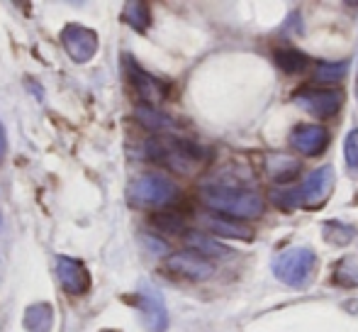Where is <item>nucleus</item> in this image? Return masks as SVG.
I'll return each mask as SVG.
<instances>
[{
  "label": "nucleus",
  "mask_w": 358,
  "mask_h": 332,
  "mask_svg": "<svg viewBox=\"0 0 358 332\" xmlns=\"http://www.w3.org/2000/svg\"><path fill=\"white\" fill-rule=\"evenodd\" d=\"M151 225H154L159 233H171V235H178L185 230V218L173 210H164V213H156L151 218Z\"/></svg>",
  "instance_id": "nucleus-20"
},
{
  "label": "nucleus",
  "mask_w": 358,
  "mask_h": 332,
  "mask_svg": "<svg viewBox=\"0 0 358 332\" xmlns=\"http://www.w3.org/2000/svg\"><path fill=\"white\" fill-rule=\"evenodd\" d=\"M164 274L176 281H190V284H200L208 281L215 274V264L195 249H180L166 256L164 261Z\"/></svg>",
  "instance_id": "nucleus-6"
},
{
  "label": "nucleus",
  "mask_w": 358,
  "mask_h": 332,
  "mask_svg": "<svg viewBox=\"0 0 358 332\" xmlns=\"http://www.w3.org/2000/svg\"><path fill=\"white\" fill-rule=\"evenodd\" d=\"M27 332H52L54 328V310L49 303H34L24 310L22 318Z\"/></svg>",
  "instance_id": "nucleus-15"
},
{
  "label": "nucleus",
  "mask_w": 358,
  "mask_h": 332,
  "mask_svg": "<svg viewBox=\"0 0 358 332\" xmlns=\"http://www.w3.org/2000/svg\"><path fill=\"white\" fill-rule=\"evenodd\" d=\"M334 286L339 289H356L358 286V259L356 256H344L334 269Z\"/></svg>",
  "instance_id": "nucleus-19"
},
{
  "label": "nucleus",
  "mask_w": 358,
  "mask_h": 332,
  "mask_svg": "<svg viewBox=\"0 0 358 332\" xmlns=\"http://www.w3.org/2000/svg\"><path fill=\"white\" fill-rule=\"evenodd\" d=\"M266 174L278 184H285V181H292L300 174V162L290 154H268L266 157Z\"/></svg>",
  "instance_id": "nucleus-13"
},
{
  "label": "nucleus",
  "mask_w": 358,
  "mask_h": 332,
  "mask_svg": "<svg viewBox=\"0 0 358 332\" xmlns=\"http://www.w3.org/2000/svg\"><path fill=\"white\" fill-rule=\"evenodd\" d=\"M290 144L292 149H297L305 157H317L329 144V132L324 127H320V125H300V127L292 130Z\"/></svg>",
  "instance_id": "nucleus-12"
},
{
  "label": "nucleus",
  "mask_w": 358,
  "mask_h": 332,
  "mask_svg": "<svg viewBox=\"0 0 358 332\" xmlns=\"http://www.w3.org/2000/svg\"><path fill=\"white\" fill-rule=\"evenodd\" d=\"M322 235H324V240L331 244H349L356 233L351 225L339 223V220H329V223H324V228H322Z\"/></svg>",
  "instance_id": "nucleus-21"
},
{
  "label": "nucleus",
  "mask_w": 358,
  "mask_h": 332,
  "mask_svg": "<svg viewBox=\"0 0 358 332\" xmlns=\"http://www.w3.org/2000/svg\"><path fill=\"white\" fill-rule=\"evenodd\" d=\"M315 269H317V254L310 247H295L285 251L273 264L275 279L283 281L287 286H295V289H302V286L310 284Z\"/></svg>",
  "instance_id": "nucleus-5"
},
{
  "label": "nucleus",
  "mask_w": 358,
  "mask_h": 332,
  "mask_svg": "<svg viewBox=\"0 0 358 332\" xmlns=\"http://www.w3.org/2000/svg\"><path fill=\"white\" fill-rule=\"evenodd\" d=\"M5 154H8V134H5V127L0 123V164H3Z\"/></svg>",
  "instance_id": "nucleus-25"
},
{
  "label": "nucleus",
  "mask_w": 358,
  "mask_h": 332,
  "mask_svg": "<svg viewBox=\"0 0 358 332\" xmlns=\"http://www.w3.org/2000/svg\"><path fill=\"white\" fill-rule=\"evenodd\" d=\"M132 303H134V308L142 313L144 328L149 332H164L169 328V313H166L164 298L159 296V291L146 289L144 286L139 293L132 296Z\"/></svg>",
  "instance_id": "nucleus-11"
},
{
  "label": "nucleus",
  "mask_w": 358,
  "mask_h": 332,
  "mask_svg": "<svg viewBox=\"0 0 358 332\" xmlns=\"http://www.w3.org/2000/svg\"><path fill=\"white\" fill-rule=\"evenodd\" d=\"M292 103H295L297 108L307 110L310 115H315V118L327 120L339 113L341 103H344V93H341V90H331V88H327V90L302 88L292 95Z\"/></svg>",
  "instance_id": "nucleus-7"
},
{
  "label": "nucleus",
  "mask_w": 358,
  "mask_h": 332,
  "mask_svg": "<svg viewBox=\"0 0 358 332\" xmlns=\"http://www.w3.org/2000/svg\"><path fill=\"white\" fill-rule=\"evenodd\" d=\"M176 198H178V186L164 174H142L127 186V203L132 208H164Z\"/></svg>",
  "instance_id": "nucleus-4"
},
{
  "label": "nucleus",
  "mask_w": 358,
  "mask_h": 332,
  "mask_svg": "<svg viewBox=\"0 0 358 332\" xmlns=\"http://www.w3.org/2000/svg\"><path fill=\"white\" fill-rule=\"evenodd\" d=\"M62 44L76 64H88L98 54V34L76 22L62 29Z\"/></svg>",
  "instance_id": "nucleus-9"
},
{
  "label": "nucleus",
  "mask_w": 358,
  "mask_h": 332,
  "mask_svg": "<svg viewBox=\"0 0 358 332\" xmlns=\"http://www.w3.org/2000/svg\"><path fill=\"white\" fill-rule=\"evenodd\" d=\"M200 198L210 210L229 220H254L264 213V198L259 191L236 179H217L200 188Z\"/></svg>",
  "instance_id": "nucleus-1"
},
{
  "label": "nucleus",
  "mask_w": 358,
  "mask_h": 332,
  "mask_svg": "<svg viewBox=\"0 0 358 332\" xmlns=\"http://www.w3.org/2000/svg\"><path fill=\"white\" fill-rule=\"evenodd\" d=\"M344 157H346V164H349L351 174L358 176V127L351 130L344 139Z\"/></svg>",
  "instance_id": "nucleus-24"
},
{
  "label": "nucleus",
  "mask_w": 358,
  "mask_h": 332,
  "mask_svg": "<svg viewBox=\"0 0 358 332\" xmlns=\"http://www.w3.org/2000/svg\"><path fill=\"white\" fill-rule=\"evenodd\" d=\"M331 191H334V169L331 166H322L315 169L300 186L292 188H273L271 200L283 210H317L329 200Z\"/></svg>",
  "instance_id": "nucleus-3"
},
{
  "label": "nucleus",
  "mask_w": 358,
  "mask_h": 332,
  "mask_svg": "<svg viewBox=\"0 0 358 332\" xmlns=\"http://www.w3.org/2000/svg\"><path fill=\"white\" fill-rule=\"evenodd\" d=\"M205 225H208L210 233L215 235H222V237H231V240H244V242H249V240H254V233H251L249 228H244V225H239V220H229V218H215V215H210V218H205Z\"/></svg>",
  "instance_id": "nucleus-14"
},
{
  "label": "nucleus",
  "mask_w": 358,
  "mask_h": 332,
  "mask_svg": "<svg viewBox=\"0 0 358 332\" xmlns=\"http://www.w3.org/2000/svg\"><path fill=\"white\" fill-rule=\"evenodd\" d=\"M124 69H127V78H129V83H132L137 98L142 100V105H151V108H154L156 103H161V100L166 98L169 85L161 81V78L151 76L149 71H144L132 57H124Z\"/></svg>",
  "instance_id": "nucleus-8"
},
{
  "label": "nucleus",
  "mask_w": 358,
  "mask_h": 332,
  "mask_svg": "<svg viewBox=\"0 0 358 332\" xmlns=\"http://www.w3.org/2000/svg\"><path fill=\"white\" fill-rule=\"evenodd\" d=\"M188 242H190V247H193L195 251H200L203 256H224L227 254V249L222 247L220 242H215V240H210L208 235H203V233H190L188 235Z\"/></svg>",
  "instance_id": "nucleus-22"
},
{
  "label": "nucleus",
  "mask_w": 358,
  "mask_h": 332,
  "mask_svg": "<svg viewBox=\"0 0 358 332\" xmlns=\"http://www.w3.org/2000/svg\"><path fill=\"white\" fill-rule=\"evenodd\" d=\"M275 64L285 74H302L310 67V57L305 52H297V49H278L275 52Z\"/></svg>",
  "instance_id": "nucleus-17"
},
{
  "label": "nucleus",
  "mask_w": 358,
  "mask_h": 332,
  "mask_svg": "<svg viewBox=\"0 0 358 332\" xmlns=\"http://www.w3.org/2000/svg\"><path fill=\"white\" fill-rule=\"evenodd\" d=\"M144 157L176 174H195L210 162V152L190 139L176 134H154L144 142Z\"/></svg>",
  "instance_id": "nucleus-2"
},
{
  "label": "nucleus",
  "mask_w": 358,
  "mask_h": 332,
  "mask_svg": "<svg viewBox=\"0 0 358 332\" xmlns=\"http://www.w3.org/2000/svg\"><path fill=\"white\" fill-rule=\"evenodd\" d=\"M122 20L132 29H137V32H146V29H149V25H151V10H149V5L139 3V0H134V3H127V5H124Z\"/></svg>",
  "instance_id": "nucleus-18"
},
{
  "label": "nucleus",
  "mask_w": 358,
  "mask_h": 332,
  "mask_svg": "<svg viewBox=\"0 0 358 332\" xmlns=\"http://www.w3.org/2000/svg\"><path fill=\"white\" fill-rule=\"evenodd\" d=\"M57 279L69 296H83V293H88L90 286H93L88 266L80 259L64 256V254L57 256Z\"/></svg>",
  "instance_id": "nucleus-10"
},
{
  "label": "nucleus",
  "mask_w": 358,
  "mask_h": 332,
  "mask_svg": "<svg viewBox=\"0 0 358 332\" xmlns=\"http://www.w3.org/2000/svg\"><path fill=\"white\" fill-rule=\"evenodd\" d=\"M103 332H117V330H103Z\"/></svg>",
  "instance_id": "nucleus-26"
},
{
  "label": "nucleus",
  "mask_w": 358,
  "mask_h": 332,
  "mask_svg": "<svg viewBox=\"0 0 358 332\" xmlns=\"http://www.w3.org/2000/svg\"><path fill=\"white\" fill-rule=\"evenodd\" d=\"M137 120L144 125L146 130H154V132H159V134H164V130H171L176 125L169 115L161 113V110H156V108H151V105H139Z\"/></svg>",
  "instance_id": "nucleus-16"
},
{
  "label": "nucleus",
  "mask_w": 358,
  "mask_h": 332,
  "mask_svg": "<svg viewBox=\"0 0 358 332\" xmlns=\"http://www.w3.org/2000/svg\"><path fill=\"white\" fill-rule=\"evenodd\" d=\"M349 62H339V64H317V81L322 83H336L349 74Z\"/></svg>",
  "instance_id": "nucleus-23"
}]
</instances>
